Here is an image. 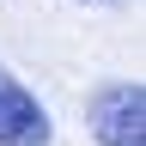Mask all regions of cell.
Returning a JSON list of instances; mask_svg holds the SVG:
<instances>
[{
    "mask_svg": "<svg viewBox=\"0 0 146 146\" xmlns=\"http://www.w3.org/2000/svg\"><path fill=\"white\" fill-rule=\"evenodd\" d=\"M91 140L98 146H146V85L140 79H116L91 98Z\"/></svg>",
    "mask_w": 146,
    "mask_h": 146,
    "instance_id": "6da1fadb",
    "label": "cell"
},
{
    "mask_svg": "<svg viewBox=\"0 0 146 146\" xmlns=\"http://www.w3.org/2000/svg\"><path fill=\"white\" fill-rule=\"evenodd\" d=\"M0 146H49V110L0 67Z\"/></svg>",
    "mask_w": 146,
    "mask_h": 146,
    "instance_id": "7a4b0ae2",
    "label": "cell"
}]
</instances>
